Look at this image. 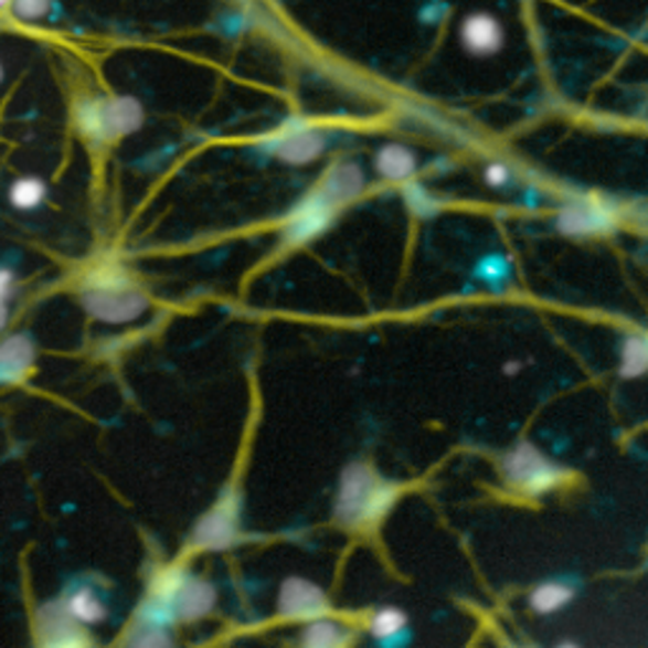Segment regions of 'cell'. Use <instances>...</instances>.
<instances>
[{
	"label": "cell",
	"mask_w": 648,
	"mask_h": 648,
	"mask_svg": "<svg viewBox=\"0 0 648 648\" xmlns=\"http://www.w3.org/2000/svg\"><path fill=\"white\" fill-rule=\"evenodd\" d=\"M0 82H3V64H0Z\"/></svg>",
	"instance_id": "obj_29"
},
{
	"label": "cell",
	"mask_w": 648,
	"mask_h": 648,
	"mask_svg": "<svg viewBox=\"0 0 648 648\" xmlns=\"http://www.w3.org/2000/svg\"><path fill=\"white\" fill-rule=\"evenodd\" d=\"M375 168L380 178L393 180V183H405L416 172V155L405 145H385L375 155Z\"/></svg>",
	"instance_id": "obj_14"
},
{
	"label": "cell",
	"mask_w": 648,
	"mask_h": 648,
	"mask_svg": "<svg viewBox=\"0 0 648 648\" xmlns=\"http://www.w3.org/2000/svg\"><path fill=\"white\" fill-rule=\"evenodd\" d=\"M405 195V203H408V209L418 215V219H431V215L438 213V201H434L423 185L418 183H408L403 190Z\"/></svg>",
	"instance_id": "obj_21"
},
{
	"label": "cell",
	"mask_w": 648,
	"mask_h": 648,
	"mask_svg": "<svg viewBox=\"0 0 648 648\" xmlns=\"http://www.w3.org/2000/svg\"><path fill=\"white\" fill-rule=\"evenodd\" d=\"M573 601V587L567 583H542L532 591L530 606L534 613H542V616H550V613H557L563 606Z\"/></svg>",
	"instance_id": "obj_18"
},
{
	"label": "cell",
	"mask_w": 648,
	"mask_h": 648,
	"mask_svg": "<svg viewBox=\"0 0 648 648\" xmlns=\"http://www.w3.org/2000/svg\"><path fill=\"white\" fill-rule=\"evenodd\" d=\"M266 147H269L276 158L289 162V166H307V162L317 160L325 152L327 137L315 127L287 125L274 137H269Z\"/></svg>",
	"instance_id": "obj_8"
},
{
	"label": "cell",
	"mask_w": 648,
	"mask_h": 648,
	"mask_svg": "<svg viewBox=\"0 0 648 648\" xmlns=\"http://www.w3.org/2000/svg\"><path fill=\"white\" fill-rule=\"evenodd\" d=\"M405 624H408V618H405L403 610L397 608H380L373 618H370V634L375 638H380L383 644H391L393 638H397L405 630Z\"/></svg>",
	"instance_id": "obj_19"
},
{
	"label": "cell",
	"mask_w": 648,
	"mask_h": 648,
	"mask_svg": "<svg viewBox=\"0 0 648 648\" xmlns=\"http://www.w3.org/2000/svg\"><path fill=\"white\" fill-rule=\"evenodd\" d=\"M507 274V266L504 264H499L497 258H489V262H484V266H481V276L487 281H497V279H502V276Z\"/></svg>",
	"instance_id": "obj_25"
},
{
	"label": "cell",
	"mask_w": 648,
	"mask_h": 648,
	"mask_svg": "<svg viewBox=\"0 0 648 648\" xmlns=\"http://www.w3.org/2000/svg\"><path fill=\"white\" fill-rule=\"evenodd\" d=\"M64 610L72 616V620H76V624H86V626L99 624V620L107 616L102 601L89 591V587H79V591L68 595V601L64 603Z\"/></svg>",
	"instance_id": "obj_16"
},
{
	"label": "cell",
	"mask_w": 648,
	"mask_h": 648,
	"mask_svg": "<svg viewBox=\"0 0 648 648\" xmlns=\"http://www.w3.org/2000/svg\"><path fill=\"white\" fill-rule=\"evenodd\" d=\"M502 474L509 487L527 497H540L567 479V474L557 464L544 459L532 444H517L512 452H507Z\"/></svg>",
	"instance_id": "obj_4"
},
{
	"label": "cell",
	"mask_w": 648,
	"mask_h": 648,
	"mask_svg": "<svg viewBox=\"0 0 648 648\" xmlns=\"http://www.w3.org/2000/svg\"><path fill=\"white\" fill-rule=\"evenodd\" d=\"M557 229L565 236H598L616 229V215L608 209V203L595 201V198H575L565 203L557 213Z\"/></svg>",
	"instance_id": "obj_6"
},
{
	"label": "cell",
	"mask_w": 648,
	"mask_h": 648,
	"mask_svg": "<svg viewBox=\"0 0 648 648\" xmlns=\"http://www.w3.org/2000/svg\"><path fill=\"white\" fill-rule=\"evenodd\" d=\"M13 15L19 21H41L51 11V0H13Z\"/></svg>",
	"instance_id": "obj_23"
},
{
	"label": "cell",
	"mask_w": 648,
	"mask_h": 648,
	"mask_svg": "<svg viewBox=\"0 0 648 648\" xmlns=\"http://www.w3.org/2000/svg\"><path fill=\"white\" fill-rule=\"evenodd\" d=\"M484 180H487L491 188H502L509 183V168L502 166V162H491V166L484 170Z\"/></svg>",
	"instance_id": "obj_24"
},
{
	"label": "cell",
	"mask_w": 648,
	"mask_h": 648,
	"mask_svg": "<svg viewBox=\"0 0 648 648\" xmlns=\"http://www.w3.org/2000/svg\"><path fill=\"white\" fill-rule=\"evenodd\" d=\"M365 188V176H362L360 166L355 162H337L334 168L322 178V185L317 190L322 193L327 201H332L334 205H342L358 198Z\"/></svg>",
	"instance_id": "obj_12"
},
{
	"label": "cell",
	"mask_w": 648,
	"mask_h": 648,
	"mask_svg": "<svg viewBox=\"0 0 648 648\" xmlns=\"http://www.w3.org/2000/svg\"><path fill=\"white\" fill-rule=\"evenodd\" d=\"M127 644L129 646H140V648H158V646H170L172 638L168 634V628L140 624V626H135L132 636L127 638Z\"/></svg>",
	"instance_id": "obj_22"
},
{
	"label": "cell",
	"mask_w": 648,
	"mask_h": 648,
	"mask_svg": "<svg viewBox=\"0 0 648 648\" xmlns=\"http://www.w3.org/2000/svg\"><path fill=\"white\" fill-rule=\"evenodd\" d=\"M461 43L474 56H491L504 46V29L495 15L477 11L466 15L461 23Z\"/></svg>",
	"instance_id": "obj_10"
},
{
	"label": "cell",
	"mask_w": 648,
	"mask_h": 648,
	"mask_svg": "<svg viewBox=\"0 0 648 648\" xmlns=\"http://www.w3.org/2000/svg\"><path fill=\"white\" fill-rule=\"evenodd\" d=\"M6 319H8V309H6V305H0V330H3Z\"/></svg>",
	"instance_id": "obj_27"
},
{
	"label": "cell",
	"mask_w": 648,
	"mask_h": 648,
	"mask_svg": "<svg viewBox=\"0 0 648 648\" xmlns=\"http://www.w3.org/2000/svg\"><path fill=\"white\" fill-rule=\"evenodd\" d=\"M334 211L337 205L332 201H327L319 190H315V193L307 195L289 215L287 226H284V233H281V241L287 246L309 244V241L317 238L319 233L330 226L334 219Z\"/></svg>",
	"instance_id": "obj_7"
},
{
	"label": "cell",
	"mask_w": 648,
	"mask_h": 648,
	"mask_svg": "<svg viewBox=\"0 0 648 648\" xmlns=\"http://www.w3.org/2000/svg\"><path fill=\"white\" fill-rule=\"evenodd\" d=\"M13 0H0V11H6V8H11Z\"/></svg>",
	"instance_id": "obj_28"
},
{
	"label": "cell",
	"mask_w": 648,
	"mask_h": 648,
	"mask_svg": "<svg viewBox=\"0 0 648 648\" xmlns=\"http://www.w3.org/2000/svg\"><path fill=\"white\" fill-rule=\"evenodd\" d=\"M84 307L94 319L109 325H125L135 322L137 317H142L150 307L145 294L135 287L132 281H127L119 274H99L86 284L84 289Z\"/></svg>",
	"instance_id": "obj_3"
},
{
	"label": "cell",
	"mask_w": 648,
	"mask_h": 648,
	"mask_svg": "<svg viewBox=\"0 0 648 648\" xmlns=\"http://www.w3.org/2000/svg\"><path fill=\"white\" fill-rule=\"evenodd\" d=\"M279 616L289 620H315L330 616V598L305 577H289L279 591Z\"/></svg>",
	"instance_id": "obj_9"
},
{
	"label": "cell",
	"mask_w": 648,
	"mask_h": 648,
	"mask_svg": "<svg viewBox=\"0 0 648 648\" xmlns=\"http://www.w3.org/2000/svg\"><path fill=\"white\" fill-rule=\"evenodd\" d=\"M397 495H401L397 484L383 481L368 464H352L342 474L340 489H337V522L350 527V530L378 527L380 520L391 512Z\"/></svg>",
	"instance_id": "obj_1"
},
{
	"label": "cell",
	"mask_w": 648,
	"mask_h": 648,
	"mask_svg": "<svg viewBox=\"0 0 648 648\" xmlns=\"http://www.w3.org/2000/svg\"><path fill=\"white\" fill-rule=\"evenodd\" d=\"M238 538V497L229 491L193 530L195 550H226Z\"/></svg>",
	"instance_id": "obj_5"
},
{
	"label": "cell",
	"mask_w": 648,
	"mask_h": 648,
	"mask_svg": "<svg viewBox=\"0 0 648 648\" xmlns=\"http://www.w3.org/2000/svg\"><path fill=\"white\" fill-rule=\"evenodd\" d=\"M43 195H46V185H43L39 178H21L15 180L11 188V203L21 211L36 209L43 201Z\"/></svg>",
	"instance_id": "obj_20"
},
{
	"label": "cell",
	"mask_w": 648,
	"mask_h": 648,
	"mask_svg": "<svg viewBox=\"0 0 648 648\" xmlns=\"http://www.w3.org/2000/svg\"><path fill=\"white\" fill-rule=\"evenodd\" d=\"M11 284H13V274L8 269H0V305H6V299L11 297Z\"/></svg>",
	"instance_id": "obj_26"
},
{
	"label": "cell",
	"mask_w": 648,
	"mask_h": 648,
	"mask_svg": "<svg viewBox=\"0 0 648 648\" xmlns=\"http://www.w3.org/2000/svg\"><path fill=\"white\" fill-rule=\"evenodd\" d=\"M33 365V344L25 337H11L0 344V383H19Z\"/></svg>",
	"instance_id": "obj_13"
},
{
	"label": "cell",
	"mask_w": 648,
	"mask_h": 648,
	"mask_svg": "<svg viewBox=\"0 0 648 648\" xmlns=\"http://www.w3.org/2000/svg\"><path fill=\"white\" fill-rule=\"evenodd\" d=\"M145 119L142 105L135 97L84 99L76 107V125L92 142H111L132 135Z\"/></svg>",
	"instance_id": "obj_2"
},
{
	"label": "cell",
	"mask_w": 648,
	"mask_h": 648,
	"mask_svg": "<svg viewBox=\"0 0 648 648\" xmlns=\"http://www.w3.org/2000/svg\"><path fill=\"white\" fill-rule=\"evenodd\" d=\"M350 641H352L350 630L327 616L309 620L307 630L301 634V646H309V648H337Z\"/></svg>",
	"instance_id": "obj_15"
},
{
	"label": "cell",
	"mask_w": 648,
	"mask_h": 648,
	"mask_svg": "<svg viewBox=\"0 0 648 648\" xmlns=\"http://www.w3.org/2000/svg\"><path fill=\"white\" fill-rule=\"evenodd\" d=\"M648 368V340L646 334H628L620 350V378L636 380L646 373Z\"/></svg>",
	"instance_id": "obj_17"
},
{
	"label": "cell",
	"mask_w": 648,
	"mask_h": 648,
	"mask_svg": "<svg viewBox=\"0 0 648 648\" xmlns=\"http://www.w3.org/2000/svg\"><path fill=\"white\" fill-rule=\"evenodd\" d=\"M215 606V587L211 583L201 581V577L183 575L172 608H176V620H198L209 616Z\"/></svg>",
	"instance_id": "obj_11"
}]
</instances>
